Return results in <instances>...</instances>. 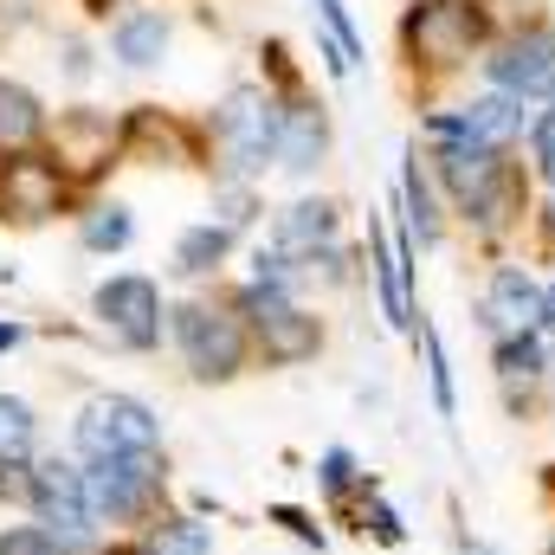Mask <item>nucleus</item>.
Wrapping results in <instances>:
<instances>
[{
    "label": "nucleus",
    "mask_w": 555,
    "mask_h": 555,
    "mask_svg": "<svg viewBox=\"0 0 555 555\" xmlns=\"http://www.w3.org/2000/svg\"><path fill=\"white\" fill-rule=\"evenodd\" d=\"M426 356H433V401H439V414H452V369H446L439 330H426Z\"/></svg>",
    "instance_id": "24"
},
{
    "label": "nucleus",
    "mask_w": 555,
    "mask_h": 555,
    "mask_svg": "<svg viewBox=\"0 0 555 555\" xmlns=\"http://www.w3.org/2000/svg\"><path fill=\"white\" fill-rule=\"evenodd\" d=\"M233 253V227L227 220H207V227H188L181 240H175V266L188 278H201V272H214L220 259Z\"/></svg>",
    "instance_id": "17"
},
{
    "label": "nucleus",
    "mask_w": 555,
    "mask_h": 555,
    "mask_svg": "<svg viewBox=\"0 0 555 555\" xmlns=\"http://www.w3.org/2000/svg\"><path fill=\"white\" fill-rule=\"evenodd\" d=\"M485 39V13L478 0H414L408 20H401V46L414 65H433V72H452L478 52Z\"/></svg>",
    "instance_id": "1"
},
{
    "label": "nucleus",
    "mask_w": 555,
    "mask_h": 555,
    "mask_svg": "<svg viewBox=\"0 0 555 555\" xmlns=\"http://www.w3.org/2000/svg\"><path fill=\"white\" fill-rule=\"evenodd\" d=\"M65 207V168L46 155H7L0 162V214L7 220H52Z\"/></svg>",
    "instance_id": "9"
},
{
    "label": "nucleus",
    "mask_w": 555,
    "mask_h": 555,
    "mask_svg": "<svg viewBox=\"0 0 555 555\" xmlns=\"http://www.w3.org/2000/svg\"><path fill=\"white\" fill-rule=\"evenodd\" d=\"M550 233H555V188H550Z\"/></svg>",
    "instance_id": "32"
},
{
    "label": "nucleus",
    "mask_w": 555,
    "mask_h": 555,
    "mask_svg": "<svg viewBox=\"0 0 555 555\" xmlns=\"http://www.w3.org/2000/svg\"><path fill=\"white\" fill-rule=\"evenodd\" d=\"M85 465H104V459H137V452H155L162 446V420L142 408L137 395H98L85 401V414L72 426Z\"/></svg>",
    "instance_id": "3"
},
{
    "label": "nucleus",
    "mask_w": 555,
    "mask_h": 555,
    "mask_svg": "<svg viewBox=\"0 0 555 555\" xmlns=\"http://www.w3.org/2000/svg\"><path fill=\"white\" fill-rule=\"evenodd\" d=\"M0 491H7V472H0Z\"/></svg>",
    "instance_id": "33"
},
{
    "label": "nucleus",
    "mask_w": 555,
    "mask_h": 555,
    "mask_svg": "<svg viewBox=\"0 0 555 555\" xmlns=\"http://www.w3.org/2000/svg\"><path fill=\"white\" fill-rule=\"evenodd\" d=\"M20 343V323H0V349H13Z\"/></svg>",
    "instance_id": "30"
},
{
    "label": "nucleus",
    "mask_w": 555,
    "mask_h": 555,
    "mask_svg": "<svg viewBox=\"0 0 555 555\" xmlns=\"http://www.w3.org/2000/svg\"><path fill=\"white\" fill-rule=\"evenodd\" d=\"M530 155H537V168L555 181V104L537 117V124H530Z\"/></svg>",
    "instance_id": "26"
},
{
    "label": "nucleus",
    "mask_w": 555,
    "mask_h": 555,
    "mask_svg": "<svg viewBox=\"0 0 555 555\" xmlns=\"http://www.w3.org/2000/svg\"><path fill=\"white\" fill-rule=\"evenodd\" d=\"M46 130V111L39 98L20 85V78H0V155H26Z\"/></svg>",
    "instance_id": "15"
},
{
    "label": "nucleus",
    "mask_w": 555,
    "mask_h": 555,
    "mask_svg": "<svg viewBox=\"0 0 555 555\" xmlns=\"http://www.w3.org/2000/svg\"><path fill=\"white\" fill-rule=\"evenodd\" d=\"M91 310L111 330V343H124V349H155L162 343V291L149 278H137V272L104 278L98 297H91Z\"/></svg>",
    "instance_id": "7"
},
{
    "label": "nucleus",
    "mask_w": 555,
    "mask_h": 555,
    "mask_svg": "<svg viewBox=\"0 0 555 555\" xmlns=\"http://www.w3.org/2000/svg\"><path fill=\"white\" fill-rule=\"evenodd\" d=\"M369 266L382 278V310H388V323L395 330H414V253H408V240H395L382 220H369Z\"/></svg>",
    "instance_id": "13"
},
{
    "label": "nucleus",
    "mask_w": 555,
    "mask_h": 555,
    "mask_svg": "<svg viewBox=\"0 0 555 555\" xmlns=\"http://www.w3.org/2000/svg\"><path fill=\"white\" fill-rule=\"evenodd\" d=\"M349 485H356V459H349L343 446H330V452H323V491H336V498H343Z\"/></svg>",
    "instance_id": "27"
},
{
    "label": "nucleus",
    "mask_w": 555,
    "mask_h": 555,
    "mask_svg": "<svg viewBox=\"0 0 555 555\" xmlns=\"http://www.w3.org/2000/svg\"><path fill=\"white\" fill-rule=\"evenodd\" d=\"M550 555H555V543H550Z\"/></svg>",
    "instance_id": "34"
},
{
    "label": "nucleus",
    "mask_w": 555,
    "mask_h": 555,
    "mask_svg": "<svg viewBox=\"0 0 555 555\" xmlns=\"http://www.w3.org/2000/svg\"><path fill=\"white\" fill-rule=\"evenodd\" d=\"M272 149H278V98L240 85V91L214 111V155H220V168H227L233 181H246V175L266 168Z\"/></svg>",
    "instance_id": "2"
},
{
    "label": "nucleus",
    "mask_w": 555,
    "mask_h": 555,
    "mask_svg": "<svg viewBox=\"0 0 555 555\" xmlns=\"http://www.w3.org/2000/svg\"><path fill=\"white\" fill-rule=\"evenodd\" d=\"M142 555H214V550H207L201 524H155V537H149Z\"/></svg>",
    "instance_id": "21"
},
{
    "label": "nucleus",
    "mask_w": 555,
    "mask_h": 555,
    "mask_svg": "<svg viewBox=\"0 0 555 555\" xmlns=\"http://www.w3.org/2000/svg\"><path fill=\"white\" fill-rule=\"evenodd\" d=\"M111 52H117L130 72H149V65H162V52H168V13H155V7H137V13H124V20L111 26Z\"/></svg>",
    "instance_id": "14"
},
{
    "label": "nucleus",
    "mask_w": 555,
    "mask_h": 555,
    "mask_svg": "<svg viewBox=\"0 0 555 555\" xmlns=\"http://www.w3.org/2000/svg\"><path fill=\"white\" fill-rule=\"evenodd\" d=\"M498 369H504V375H537V369H543L537 336H504V343H498Z\"/></svg>",
    "instance_id": "22"
},
{
    "label": "nucleus",
    "mask_w": 555,
    "mask_h": 555,
    "mask_svg": "<svg viewBox=\"0 0 555 555\" xmlns=\"http://www.w3.org/2000/svg\"><path fill=\"white\" fill-rule=\"evenodd\" d=\"M33 511H39V530L59 550H85L91 543V491H85L78 465H65V459L33 465Z\"/></svg>",
    "instance_id": "6"
},
{
    "label": "nucleus",
    "mask_w": 555,
    "mask_h": 555,
    "mask_svg": "<svg viewBox=\"0 0 555 555\" xmlns=\"http://www.w3.org/2000/svg\"><path fill=\"white\" fill-rule=\"evenodd\" d=\"M85 7H91V13H104V7H111V0H85Z\"/></svg>",
    "instance_id": "31"
},
{
    "label": "nucleus",
    "mask_w": 555,
    "mask_h": 555,
    "mask_svg": "<svg viewBox=\"0 0 555 555\" xmlns=\"http://www.w3.org/2000/svg\"><path fill=\"white\" fill-rule=\"evenodd\" d=\"M317 7H323V26L336 33V46L349 52V65H356V59H362V33L349 26V13H343V0H317Z\"/></svg>",
    "instance_id": "25"
},
{
    "label": "nucleus",
    "mask_w": 555,
    "mask_h": 555,
    "mask_svg": "<svg viewBox=\"0 0 555 555\" xmlns=\"http://www.w3.org/2000/svg\"><path fill=\"white\" fill-rule=\"evenodd\" d=\"M240 310L253 317V336H259L266 362H278V369L310 362V356H317V343H323L317 317H310V310H297V304H291V291H278V284H246V291H240Z\"/></svg>",
    "instance_id": "5"
},
{
    "label": "nucleus",
    "mask_w": 555,
    "mask_h": 555,
    "mask_svg": "<svg viewBox=\"0 0 555 555\" xmlns=\"http://www.w3.org/2000/svg\"><path fill=\"white\" fill-rule=\"evenodd\" d=\"M0 555H65L46 530H33V524H20V530H7L0 537Z\"/></svg>",
    "instance_id": "23"
},
{
    "label": "nucleus",
    "mask_w": 555,
    "mask_h": 555,
    "mask_svg": "<svg viewBox=\"0 0 555 555\" xmlns=\"http://www.w3.org/2000/svg\"><path fill=\"white\" fill-rule=\"evenodd\" d=\"M330 149V124H323V104L310 98H278V149L272 162L291 168V175H310Z\"/></svg>",
    "instance_id": "12"
},
{
    "label": "nucleus",
    "mask_w": 555,
    "mask_h": 555,
    "mask_svg": "<svg viewBox=\"0 0 555 555\" xmlns=\"http://www.w3.org/2000/svg\"><path fill=\"white\" fill-rule=\"evenodd\" d=\"M175 343H181V362L201 382H233L240 362H246V323L233 310H214V304H181L175 310Z\"/></svg>",
    "instance_id": "4"
},
{
    "label": "nucleus",
    "mask_w": 555,
    "mask_h": 555,
    "mask_svg": "<svg viewBox=\"0 0 555 555\" xmlns=\"http://www.w3.org/2000/svg\"><path fill=\"white\" fill-rule=\"evenodd\" d=\"M33 452V408L0 395V465H20Z\"/></svg>",
    "instance_id": "19"
},
{
    "label": "nucleus",
    "mask_w": 555,
    "mask_h": 555,
    "mask_svg": "<svg viewBox=\"0 0 555 555\" xmlns=\"http://www.w3.org/2000/svg\"><path fill=\"white\" fill-rule=\"evenodd\" d=\"M401 194H408V220L420 227V240H433V233H439V214H433V188H426V175H420L414 155L401 162Z\"/></svg>",
    "instance_id": "20"
},
{
    "label": "nucleus",
    "mask_w": 555,
    "mask_h": 555,
    "mask_svg": "<svg viewBox=\"0 0 555 555\" xmlns=\"http://www.w3.org/2000/svg\"><path fill=\"white\" fill-rule=\"evenodd\" d=\"M543 330L555 336V284H543Z\"/></svg>",
    "instance_id": "29"
},
{
    "label": "nucleus",
    "mask_w": 555,
    "mask_h": 555,
    "mask_svg": "<svg viewBox=\"0 0 555 555\" xmlns=\"http://www.w3.org/2000/svg\"><path fill=\"white\" fill-rule=\"evenodd\" d=\"M130 233H137V220H130V207H117V201L85 214V246H91V253H124Z\"/></svg>",
    "instance_id": "18"
},
{
    "label": "nucleus",
    "mask_w": 555,
    "mask_h": 555,
    "mask_svg": "<svg viewBox=\"0 0 555 555\" xmlns=\"http://www.w3.org/2000/svg\"><path fill=\"white\" fill-rule=\"evenodd\" d=\"M155 485H162V465H155V452H137V459H104V465H91V472H85V491H91V517L130 524V517H142V511H149Z\"/></svg>",
    "instance_id": "8"
},
{
    "label": "nucleus",
    "mask_w": 555,
    "mask_h": 555,
    "mask_svg": "<svg viewBox=\"0 0 555 555\" xmlns=\"http://www.w3.org/2000/svg\"><path fill=\"white\" fill-rule=\"evenodd\" d=\"M485 323L504 336H530L543 323V284L524 272V266H498L491 284H485Z\"/></svg>",
    "instance_id": "11"
},
{
    "label": "nucleus",
    "mask_w": 555,
    "mask_h": 555,
    "mask_svg": "<svg viewBox=\"0 0 555 555\" xmlns=\"http://www.w3.org/2000/svg\"><path fill=\"white\" fill-rule=\"evenodd\" d=\"M330 233H336V207L330 201H297V207L278 214V253L284 259L291 253H310L317 259V246H330Z\"/></svg>",
    "instance_id": "16"
},
{
    "label": "nucleus",
    "mask_w": 555,
    "mask_h": 555,
    "mask_svg": "<svg viewBox=\"0 0 555 555\" xmlns=\"http://www.w3.org/2000/svg\"><path fill=\"white\" fill-rule=\"evenodd\" d=\"M369 524H375V537H382V543H401V537H408V524H401V517H395L382 498L369 504Z\"/></svg>",
    "instance_id": "28"
},
{
    "label": "nucleus",
    "mask_w": 555,
    "mask_h": 555,
    "mask_svg": "<svg viewBox=\"0 0 555 555\" xmlns=\"http://www.w3.org/2000/svg\"><path fill=\"white\" fill-rule=\"evenodd\" d=\"M491 65V85L504 98H550L555 104V33H517Z\"/></svg>",
    "instance_id": "10"
}]
</instances>
